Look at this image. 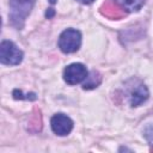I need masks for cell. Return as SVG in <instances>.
<instances>
[{
	"instance_id": "cell-1",
	"label": "cell",
	"mask_w": 153,
	"mask_h": 153,
	"mask_svg": "<svg viewBox=\"0 0 153 153\" xmlns=\"http://www.w3.org/2000/svg\"><path fill=\"white\" fill-rule=\"evenodd\" d=\"M123 93H124L128 103L133 108L139 106L142 103H145L149 96L147 86L140 79H136V78H131L124 82Z\"/></svg>"
},
{
	"instance_id": "cell-2",
	"label": "cell",
	"mask_w": 153,
	"mask_h": 153,
	"mask_svg": "<svg viewBox=\"0 0 153 153\" xmlns=\"http://www.w3.org/2000/svg\"><path fill=\"white\" fill-rule=\"evenodd\" d=\"M35 0H10V13L8 18L11 24L18 30L23 29L26 17L30 14Z\"/></svg>"
},
{
	"instance_id": "cell-3",
	"label": "cell",
	"mask_w": 153,
	"mask_h": 153,
	"mask_svg": "<svg viewBox=\"0 0 153 153\" xmlns=\"http://www.w3.org/2000/svg\"><path fill=\"white\" fill-rule=\"evenodd\" d=\"M23 51L11 41H2L0 44V62L7 66H17L23 61Z\"/></svg>"
},
{
	"instance_id": "cell-4",
	"label": "cell",
	"mask_w": 153,
	"mask_h": 153,
	"mask_svg": "<svg viewBox=\"0 0 153 153\" xmlns=\"http://www.w3.org/2000/svg\"><path fill=\"white\" fill-rule=\"evenodd\" d=\"M81 44V33L75 29H66L59 37V48L65 54L75 53Z\"/></svg>"
},
{
	"instance_id": "cell-5",
	"label": "cell",
	"mask_w": 153,
	"mask_h": 153,
	"mask_svg": "<svg viewBox=\"0 0 153 153\" xmlns=\"http://www.w3.org/2000/svg\"><path fill=\"white\" fill-rule=\"evenodd\" d=\"M88 72L82 63H71L63 71V80L68 85H76L87 78Z\"/></svg>"
},
{
	"instance_id": "cell-6",
	"label": "cell",
	"mask_w": 153,
	"mask_h": 153,
	"mask_svg": "<svg viewBox=\"0 0 153 153\" xmlns=\"http://www.w3.org/2000/svg\"><path fill=\"white\" fill-rule=\"evenodd\" d=\"M53 131L59 136L68 135L73 129V121L65 114H55L50 120Z\"/></svg>"
},
{
	"instance_id": "cell-7",
	"label": "cell",
	"mask_w": 153,
	"mask_h": 153,
	"mask_svg": "<svg viewBox=\"0 0 153 153\" xmlns=\"http://www.w3.org/2000/svg\"><path fill=\"white\" fill-rule=\"evenodd\" d=\"M103 10V13L110 18H121L123 14H126V12H122V7L115 1V0H109L108 2H105L102 7Z\"/></svg>"
},
{
	"instance_id": "cell-8",
	"label": "cell",
	"mask_w": 153,
	"mask_h": 153,
	"mask_svg": "<svg viewBox=\"0 0 153 153\" xmlns=\"http://www.w3.org/2000/svg\"><path fill=\"white\" fill-rule=\"evenodd\" d=\"M124 12H136L146 2V0H115Z\"/></svg>"
},
{
	"instance_id": "cell-9",
	"label": "cell",
	"mask_w": 153,
	"mask_h": 153,
	"mask_svg": "<svg viewBox=\"0 0 153 153\" xmlns=\"http://www.w3.org/2000/svg\"><path fill=\"white\" fill-rule=\"evenodd\" d=\"M100 80H102L100 74H99L98 72H96V71H92V72L87 75V78L85 79V81H84V84H82V88H84V90L96 88V87L100 84Z\"/></svg>"
},
{
	"instance_id": "cell-10",
	"label": "cell",
	"mask_w": 153,
	"mask_h": 153,
	"mask_svg": "<svg viewBox=\"0 0 153 153\" xmlns=\"http://www.w3.org/2000/svg\"><path fill=\"white\" fill-rule=\"evenodd\" d=\"M143 136L148 141L149 146L153 148V124L152 123H149V124H147L145 127V129H143Z\"/></svg>"
},
{
	"instance_id": "cell-11",
	"label": "cell",
	"mask_w": 153,
	"mask_h": 153,
	"mask_svg": "<svg viewBox=\"0 0 153 153\" xmlns=\"http://www.w3.org/2000/svg\"><path fill=\"white\" fill-rule=\"evenodd\" d=\"M13 98L14 99H29V100H35L37 97L35 93H27V94H23V92L20 90H14L13 91Z\"/></svg>"
},
{
	"instance_id": "cell-12",
	"label": "cell",
	"mask_w": 153,
	"mask_h": 153,
	"mask_svg": "<svg viewBox=\"0 0 153 153\" xmlns=\"http://www.w3.org/2000/svg\"><path fill=\"white\" fill-rule=\"evenodd\" d=\"M54 13H55V12H54V10H53V8H49V10L47 11V13H45V17H48V18H51V17L54 16Z\"/></svg>"
},
{
	"instance_id": "cell-13",
	"label": "cell",
	"mask_w": 153,
	"mask_h": 153,
	"mask_svg": "<svg viewBox=\"0 0 153 153\" xmlns=\"http://www.w3.org/2000/svg\"><path fill=\"white\" fill-rule=\"evenodd\" d=\"M79 2H81V4H84V5H90V4H92L94 0H78Z\"/></svg>"
},
{
	"instance_id": "cell-14",
	"label": "cell",
	"mask_w": 153,
	"mask_h": 153,
	"mask_svg": "<svg viewBox=\"0 0 153 153\" xmlns=\"http://www.w3.org/2000/svg\"><path fill=\"white\" fill-rule=\"evenodd\" d=\"M50 2H51V4H55V0H50Z\"/></svg>"
}]
</instances>
